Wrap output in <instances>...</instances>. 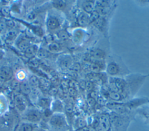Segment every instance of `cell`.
I'll return each instance as SVG.
<instances>
[{
	"label": "cell",
	"instance_id": "obj_1",
	"mask_svg": "<svg viewBox=\"0 0 149 131\" xmlns=\"http://www.w3.org/2000/svg\"><path fill=\"white\" fill-rule=\"evenodd\" d=\"M105 71L109 77H122L127 73V69L119 58H109L106 63Z\"/></svg>",
	"mask_w": 149,
	"mask_h": 131
},
{
	"label": "cell",
	"instance_id": "obj_2",
	"mask_svg": "<svg viewBox=\"0 0 149 131\" xmlns=\"http://www.w3.org/2000/svg\"><path fill=\"white\" fill-rule=\"evenodd\" d=\"M49 125L56 131H66L68 129V125L65 115L61 113H55L50 120Z\"/></svg>",
	"mask_w": 149,
	"mask_h": 131
},
{
	"label": "cell",
	"instance_id": "obj_3",
	"mask_svg": "<svg viewBox=\"0 0 149 131\" xmlns=\"http://www.w3.org/2000/svg\"><path fill=\"white\" fill-rule=\"evenodd\" d=\"M47 27L51 30H55L61 27V21L58 17L55 16H49L46 22Z\"/></svg>",
	"mask_w": 149,
	"mask_h": 131
},
{
	"label": "cell",
	"instance_id": "obj_4",
	"mask_svg": "<svg viewBox=\"0 0 149 131\" xmlns=\"http://www.w3.org/2000/svg\"><path fill=\"white\" fill-rule=\"evenodd\" d=\"M111 126L109 117L107 115H103L100 118L97 125L99 131H108Z\"/></svg>",
	"mask_w": 149,
	"mask_h": 131
},
{
	"label": "cell",
	"instance_id": "obj_5",
	"mask_svg": "<svg viewBox=\"0 0 149 131\" xmlns=\"http://www.w3.org/2000/svg\"><path fill=\"white\" fill-rule=\"evenodd\" d=\"M86 32L84 30L81 28L75 29L72 33V36L74 42L77 44H81L86 37Z\"/></svg>",
	"mask_w": 149,
	"mask_h": 131
},
{
	"label": "cell",
	"instance_id": "obj_6",
	"mask_svg": "<svg viewBox=\"0 0 149 131\" xmlns=\"http://www.w3.org/2000/svg\"><path fill=\"white\" fill-rule=\"evenodd\" d=\"M73 62L72 56L69 54H63L59 56L58 59V63L59 66L63 69L69 68Z\"/></svg>",
	"mask_w": 149,
	"mask_h": 131
},
{
	"label": "cell",
	"instance_id": "obj_7",
	"mask_svg": "<svg viewBox=\"0 0 149 131\" xmlns=\"http://www.w3.org/2000/svg\"><path fill=\"white\" fill-rule=\"evenodd\" d=\"M95 1H83L81 3L82 11L88 14H91L95 9Z\"/></svg>",
	"mask_w": 149,
	"mask_h": 131
},
{
	"label": "cell",
	"instance_id": "obj_8",
	"mask_svg": "<svg viewBox=\"0 0 149 131\" xmlns=\"http://www.w3.org/2000/svg\"><path fill=\"white\" fill-rule=\"evenodd\" d=\"M13 76L12 69L7 66L0 68V81L5 82L10 79Z\"/></svg>",
	"mask_w": 149,
	"mask_h": 131
},
{
	"label": "cell",
	"instance_id": "obj_9",
	"mask_svg": "<svg viewBox=\"0 0 149 131\" xmlns=\"http://www.w3.org/2000/svg\"><path fill=\"white\" fill-rule=\"evenodd\" d=\"M77 23L80 26H85L90 23V16L83 11L80 12L76 16Z\"/></svg>",
	"mask_w": 149,
	"mask_h": 131
},
{
	"label": "cell",
	"instance_id": "obj_10",
	"mask_svg": "<svg viewBox=\"0 0 149 131\" xmlns=\"http://www.w3.org/2000/svg\"><path fill=\"white\" fill-rule=\"evenodd\" d=\"M25 116L26 118L30 122H37L41 118V114L37 110L30 109L26 113Z\"/></svg>",
	"mask_w": 149,
	"mask_h": 131
},
{
	"label": "cell",
	"instance_id": "obj_11",
	"mask_svg": "<svg viewBox=\"0 0 149 131\" xmlns=\"http://www.w3.org/2000/svg\"><path fill=\"white\" fill-rule=\"evenodd\" d=\"M38 47L35 45H31L24 52V56L27 58H32L35 55H37L38 51Z\"/></svg>",
	"mask_w": 149,
	"mask_h": 131
},
{
	"label": "cell",
	"instance_id": "obj_12",
	"mask_svg": "<svg viewBox=\"0 0 149 131\" xmlns=\"http://www.w3.org/2000/svg\"><path fill=\"white\" fill-rule=\"evenodd\" d=\"M62 48L61 45L56 42H52L48 44V50L49 52L52 53H57L61 51Z\"/></svg>",
	"mask_w": 149,
	"mask_h": 131
},
{
	"label": "cell",
	"instance_id": "obj_13",
	"mask_svg": "<svg viewBox=\"0 0 149 131\" xmlns=\"http://www.w3.org/2000/svg\"><path fill=\"white\" fill-rule=\"evenodd\" d=\"M30 45L31 44L30 41L26 39H23L20 40L17 44V47L20 50L23 52H24Z\"/></svg>",
	"mask_w": 149,
	"mask_h": 131
},
{
	"label": "cell",
	"instance_id": "obj_14",
	"mask_svg": "<svg viewBox=\"0 0 149 131\" xmlns=\"http://www.w3.org/2000/svg\"><path fill=\"white\" fill-rule=\"evenodd\" d=\"M19 88L20 90L24 94H29L30 92L31 87L29 84V82L26 81L22 82L19 84Z\"/></svg>",
	"mask_w": 149,
	"mask_h": 131
},
{
	"label": "cell",
	"instance_id": "obj_15",
	"mask_svg": "<svg viewBox=\"0 0 149 131\" xmlns=\"http://www.w3.org/2000/svg\"><path fill=\"white\" fill-rule=\"evenodd\" d=\"M52 5L56 9L62 10L66 8V3L63 1H54L52 2Z\"/></svg>",
	"mask_w": 149,
	"mask_h": 131
},
{
	"label": "cell",
	"instance_id": "obj_16",
	"mask_svg": "<svg viewBox=\"0 0 149 131\" xmlns=\"http://www.w3.org/2000/svg\"><path fill=\"white\" fill-rule=\"evenodd\" d=\"M28 82H29V84L30 87H37L39 81L38 80V78L36 76H31L29 78Z\"/></svg>",
	"mask_w": 149,
	"mask_h": 131
},
{
	"label": "cell",
	"instance_id": "obj_17",
	"mask_svg": "<svg viewBox=\"0 0 149 131\" xmlns=\"http://www.w3.org/2000/svg\"><path fill=\"white\" fill-rule=\"evenodd\" d=\"M58 37L60 40H66L69 38V34L66 31L62 30L58 33Z\"/></svg>",
	"mask_w": 149,
	"mask_h": 131
},
{
	"label": "cell",
	"instance_id": "obj_18",
	"mask_svg": "<svg viewBox=\"0 0 149 131\" xmlns=\"http://www.w3.org/2000/svg\"><path fill=\"white\" fill-rule=\"evenodd\" d=\"M37 55L40 58H45L49 56V51L45 49H40L37 51Z\"/></svg>",
	"mask_w": 149,
	"mask_h": 131
},
{
	"label": "cell",
	"instance_id": "obj_19",
	"mask_svg": "<svg viewBox=\"0 0 149 131\" xmlns=\"http://www.w3.org/2000/svg\"><path fill=\"white\" fill-rule=\"evenodd\" d=\"M16 35L17 31L15 30H10L7 33L6 38L8 40H12L16 37Z\"/></svg>",
	"mask_w": 149,
	"mask_h": 131
},
{
	"label": "cell",
	"instance_id": "obj_20",
	"mask_svg": "<svg viewBox=\"0 0 149 131\" xmlns=\"http://www.w3.org/2000/svg\"><path fill=\"white\" fill-rule=\"evenodd\" d=\"M32 130L31 125L29 123H23L19 129V131H32Z\"/></svg>",
	"mask_w": 149,
	"mask_h": 131
},
{
	"label": "cell",
	"instance_id": "obj_21",
	"mask_svg": "<svg viewBox=\"0 0 149 131\" xmlns=\"http://www.w3.org/2000/svg\"><path fill=\"white\" fill-rule=\"evenodd\" d=\"M1 12H2V13L3 14V16H8L10 15V9L8 7H3L1 9Z\"/></svg>",
	"mask_w": 149,
	"mask_h": 131
},
{
	"label": "cell",
	"instance_id": "obj_22",
	"mask_svg": "<svg viewBox=\"0 0 149 131\" xmlns=\"http://www.w3.org/2000/svg\"><path fill=\"white\" fill-rule=\"evenodd\" d=\"M6 25L10 28H13L15 26V23L12 20H8L6 23Z\"/></svg>",
	"mask_w": 149,
	"mask_h": 131
}]
</instances>
